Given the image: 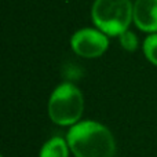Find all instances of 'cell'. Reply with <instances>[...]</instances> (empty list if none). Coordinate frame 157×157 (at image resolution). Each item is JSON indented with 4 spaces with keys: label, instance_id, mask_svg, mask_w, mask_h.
<instances>
[{
    "label": "cell",
    "instance_id": "cell-2",
    "mask_svg": "<svg viewBox=\"0 0 157 157\" xmlns=\"http://www.w3.org/2000/svg\"><path fill=\"white\" fill-rule=\"evenodd\" d=\"M91 17L105 35L120 36L134 19V6L130 0H95Z\"/></svg>",
    "mask_w": 157,
    "mask_h": 157
},
{
    "label": "cell",
    "instance_id": "cell-4",
    "mask_svg": "<svg viewBox=\"0 0 157 157\" xmlns=\"http://www.w3.org/2000/svg\"><path fill=\"white\" fill-rule=\"evenodd\" d=\"M71 46L77 55L83 58H98L108 50V35L99 29L84 28L72 36Z\"/></svg>",
    "mask_w": 157,
    "mask_h": 157
},
{
    "label": "cell",
    "instance_id": "cell-7",
    "mask_svg": "<svg viewBox=\"0 0 157 157\" xmlns=\"http://www.w3.org/2000/svg\"><path fill=\"white\" fill-rule=\"evenodd\" d=\"M144 52L149 62L157 66V33L149 35L144 41Z\"/></svg>",
    "mask_w": 157,
    "mask_h": 157
},
{
    "label": "cell",
    "instance_id": "cell-3",
    "mask_svg": "<svg viewBox=\"0 0 157 157\" xmlns=\"http://www.w3.org/2000/svg\"><path fill=\"white\" fill-rule=\"evenodd\" d=\"M84 110L80 90L71 83L58 86L48 101V114L58 125H75Z\"/></svg>",
    "mask_w": 157,
    "mask_h": 157
},
{
    "label": "cell",
    "instance_id": "cell-8",
    "mask_svg": "<svg viewBox=\"0 0 157 157\" xmlns=\"http://www.w3.org/2000/svg\"><path fill=\"white\" fill-rule=\"evenodd\" d=\"M120 39V44H121V47L125 50V51H135L136 48H138V37L135 36V33H132L131 30H125V32H123L121 35L119 36Z\"/></svg>",
    "mask_w": 157,
    "mask_h": 157
},
{
    "label": "cell",
    "instance_id": "cell-6",
    "mask_svg": "<svg viewBox=\"0 0 157 157\" xmlns=\"http://www.w3.org/2000/svg\"><path fill=\"white\" fill-rule=\"evenodd\" d=\"M40 157H69V145L61 136H54L43 145Z\"/></svg>",
    "mask_w": 157,
    "mask_h": 157
},
{
    "label": "cell",
    "instance_id": "cell-1",
    "mask_svg": "<svg viewBox=\"0 0 157 157\" xmlns=\"http://www.w3.org/2000/svg\"><path fill=\"white\" fill-rule=\"evenodd\" d=\"M66 141L76 157H114L116 155L113 134L97 121L76 123L69 130Z\"/></svg>",
    "mask_w": 157,
    "mask_h": 157
},
{
    "label": "cell",
    "instance_id": "cell-5",
    "mask_svg": "<svg viewBox=\"0 0 157 157\" xmlns=\"http://www.w3.org/2000/svg\"><path fill=\"white\" fill-rule=\"evenodd\" d=\"M134 24L147 33H157V0H135Z\"/></svg>",
    "mask_w": 157,
    "mask_h": 157
}]
</instances>
